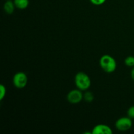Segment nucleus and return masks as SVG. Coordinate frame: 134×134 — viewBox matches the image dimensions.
<instances>
[{"instance_id":"8","label":"nucleus","mask_w":134,"mask_h":134,"mask_svg":"<svg viewBox=\"0 0 134 134\" xmlns=\"http://www.w3.org/2000/svg\"><path fill=\"white\" fill-rule=\"evenodd\" d=\"M13 1L14 3L16 8L21 9V10L26 9L30 3L29 0H13Z\"/></svg>"},{"instance_id":"4","label":"nucleus","mask_w":134,"mask_h":134,"mask_svg":"<svg viewBox=\"0 0 134 134\" xmlns=\"http://www.w3.org/2000/svg\"><path fill=\"white\" fill-rule=\"evenodd\" d=\"M115 126L116 129L121 132L128 131L132 128V119L128 116H123L116 120L115 123Z\"/></svg>"},{"instance_id":"13","label":"nucleus","mask_w":134,"mask_h":134,"mask_svg":"<svg viewBox=\"0 0 134 134\" xmlns=\"http://www.w3.org/2000/svg\"><path fill=\"white\" fill-rule=\"evenodd\" d=\"M90 1L93 5L99 6V5H103V4L105 2L106 0H90Z\"/></svg>"},{"instance_id":"3","label":"nucleus","mask_w":134,"mask_h":134,"mask_svg":"<svg viewBox=\"0 0 134 134\" xmlns=\"http://www.w3.org/2000/svg\"><path fill=\"white\" fill-rule=\"evenodd\" d=\"M27 75L24 72H18L14 75L13 79V83L16 88L22 89L26 87L27 84Z\"/></svg>"},{"instance_id":"15","label":"nucleus","mask_w":134,"mask_h":134,"mask_svg":"<svg viewBox=\"0 0 134 134\" xmlns=\"http://www.w3.org/2000/svg\"><path fill=\"white\" fill-rule=\"evenodd\" d=\"M6 1H7V0H6Z\"/></svg>"},{"instance_id":"5","label":"nucleus","mask_w":134,"mask_h":134,"mask_svg":"<svg viewBox=\"0 0 134 134\" xmlns=\"http://www.w3.org/2000/svg\"><path fill=\"white\" fill-rule=\"evenodd\" d=\"M83 94L82 90L78 88L74 89L68 92L67 99L71 104H77L83 99Z\"/></svg>"},{"instance_id":"11","label":"nucleus","mask_w":134,"mask_h":134,"mask_svg":"<svg viewBox=\"0 0 134 134\" xmlns=\"http://www.w3.org/2000/svg\"><path fill=\"white\" fill-rule=\"evenodd\" d=\"M7 94L6 87L3 85H0V100L2 101L5 98Z\"/></svg>"},{"instance_id":"7","label":"nucleus","mask_w":134,"mask_h":134,"mask_svg":"<svg viewBox=\"0 0 134 134\" xmlns=\"http://www.w3.org/2000/svg\"><path fill=\"white\" fill-rule=\"evenodd\" d=\"M16 6L13 0H7L3 5V9L8 14H11L14 13Z\"/></svg>"},{"instance_id":"10","label":"nucleus","mask_w":134,"mask_h":134,"mask_svg":"<svg viewBox=\"0 0 134 134\" xmlns=\"http://www.w3.org/2000/svg\"><path fill=\"white\" fill-rule=\"evenodd\" d=\"M124 64L130 68L134 67V56H129L126 58V59L124 60Z\"/></svg>"},{"instance_id":"9","label":"nucleus","mask_w":134,"mask_h":134,"mask_svg":"<svg viewBox=\"0 0 134 134\" xmlns=\"http://www.w3.org/2000/svg\"><path fill=\"white\" fill-rule=\"evenodd\" d=\"M83 99L88 103L93 102L94 99V95L92 92L86 91L85 94H83Z\"/></svg>"},{"instance_id":"1","label":"nucleus","mask_w":134,"mask_h":134,"mask_svg":"<svg viewBox=\"0 0 134 134\" xmlns=\"http://www.w3.org/2000/svg\"><path fill=\"white\" fill-rule=\"evenodd\" d=\"M99 65L102 69L107 73H113L116 69V62L113 56L105 54L101 57L99 60Z\"/></svg>"},{"instance_id":"2","label":"nucleus","mask_w":134,"mask_h":134,"mask_svg":"<svg viewBox=\"0 0 134 134\" xmlns=\"http://www.w3.org/2000/svg\"><path fill=\"white\" fill-rule=\"evenodd\" d=\"M75 83L78 89L82 91H86L91 85V80L86 73L79 72L75 77Z\"/></svg>"},{"instance_id":"12","label":"nucleus","mask_w":134,"mask_h":134,"mask_svg":"<svg viewBox=\"0 0 134 134\" xmlns=\"http://www.w3.org/2000/svg\"><path fill=\"white\" fill-rule=\"evenodd\" d=\"M127 114H128V116L130 119H134V105L131 106L129 107L127 111Z\"/></svg>"},{"instance_id":"6","label":"nucleus","mask_w":134,"mask_h":134,"mask_svg":"<svg viewBox=\"0 0 134 134\" xmlns=\"http://www.w3.org/2000/svg\"><path fill=\"white\" fill-rule=\"evenodd\" d=\"M92 134H112L113 130L109 126L105 124H98L94 126L92 131Z\"/></svg>"},{"instance_id":"14","label":"nucleus","mask_w":134,"mask_h":134,"mask_svg":"<svg viewBox=\"0 0 134 134\" xmlns=\"http://www.w3.org/2000/svg\"><path fill=\"white\" fill-rule=\"evenodd\" d=\"M131 77H132V80L134 81V67L132 68V71H131Z\"/></svg>"}]
</instances>
